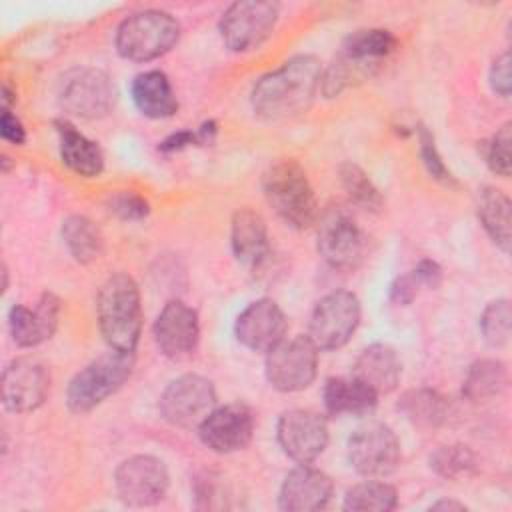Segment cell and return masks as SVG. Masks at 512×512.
Here are the masks:
<instances>
[{
    "mask_svg": "<svg viewBox=\"0 0 512 512\" xmlns=\"http://www.w3.org/2000/svg\"><path fill=\"white\" fill-rule=\"evenodd\" d=\"M322 66L310 54H298L264 74L252 88L250 104L262 120H286L306 112L320 90Z\"/></svg>",
    "mask_w": 512,
    "mask_h": 512,
    "instance_id": "1",
    "label": "cell"
},
{
    "mask_svg": "<svg viewBox=\"0 0 512 512\" xmlns=\"http://www.w3.org/2000/svg\"><path fill=\"white\" fill-rule=\"evenodd\" d=\"M96 318L110 350H136L142 332V304L138 284L132 276L116 272L104 280L96 296Z\"/></svg>",
    "mask_w": 512,
    "mask_h": 512,
    "instance_id": "2",
    "label": "cell"
},
{
    "mask_svg": "<svg viewBox=\"0 0 512 512\" xmlns=\"http://www.w3.org/2000/svg\"><path fill=\"white\" fill-rule=\"evenodd\" d=\"M262 190L274 212L292 228H308L318 216V204L304 168L292 158H280L262 176Z\"/></svg>",
    "mask_w": 512,
    "mask_h": 512,
    "instance_id": "3",
    "label": "cell"
},
{
    "mask_svg": "<svg viewBox=\"0 0 512 512\" xmlns=\"http://www.w3.org/2000/svg\"><path fill=\"white\" fill-rule=\"evenodd\" d=\"M180 38L178 20L164 10H140L116 30V50L132 62H150L170 52Z\"/></svg>",
    "mask_w": 512,
    "mask_h": 512,
    "instance_id": "4",
    "label": "cell"
},
{
    "mask_svg": "<svg viewBox=\"0 0 512 512\" xmlns=\"http://www.w3.org/2000/svg\"><path fill=\"white\" fill-rule=\"evenodd\" d=\"M134 368V352L110 350L72 376L66 388V404L72 412H90L116 394Z\"/></svg>",
    "mask_w": 512,
    "mask_h": 512,
    "instance_id": "5",
    "label": "cell"
},
{
    "mask_svg": "<svg viewBox=\"0 0 512 512\" xmlns=\"http://www.w3.org/2000/svg\"><path fill=\"white\" fill-rule=\"evenodd\" d=\"M56 100L66 114L94 120L114 108L116 92L106 72L98 68H72L58 80Z\"/></svg>",
    "mask_w": 512,
    "mask_h": 512,
    "instance_id": "6",
    "label": "cell"
},
{
    "mask_svg": "<svg viewBox=\"0 0 512 512\" xmlns=\"http://www.w3.org/2000/svg\"><path fill=\"white\" fill-rule=\"evenodd\" d=\"M360 300L350 290H334L322 296L310 316L308 338L318 350L342 348L360 324Z\"/></svg>",
    "mask_w": 512,
    "mask_h": 512,
    "instance_id": "7",
    "label": "cell"
},
{
    "mask_svg": "<svg viewBox=\"0 0 512 512\" xmlns=\"http://www.w3.org/2000/svg\"><path fill=\"white\" fill-rule=\"evenodd\" d=\"M264 372L278 392H300L316 378L318 348L308 336L284 338L266 352Z\"/></svg>",
    "mask_w": 512,
    "mask_h": 512,
    "instance_id": "8",
    "label": "cell"
},
{
    "mask_svg": "<svg viewBox=\"0 0 512 512\" xmlns=\"http://www.w3.org/2000/svg\"><path fill=\"white\" fill-rule=\"evenodd\" d=\"M348 462L364 478L392 474L400 464L398 436L378 420L360 424L348 438Z\"/></svg>",
    "mask_w": 512,
    "mask_h": 512,
    "instance_id": "9",
    "label": "cell"
},
{
    "mask_svg": "<svg viewBox=\"0 0 512 512\" xmlns=\"http://www.w3.org/2000/svg\"><path fill=\"white\" fill-rule=\"evenodd\" d=\"M214 384L200 374H182L174 378L158 400L162 418L178 428H198V424L214 410Z\"/></svg>",
    "mask_w": 512,
    "mask_h": 512,
    "instance_id": "10",
    "label": "cell"
},
{
    "mask_svg": "<svg viewBox=\"0 0 512 512\" xmlns=\"http://www.w3.org/2000/svg\"><path fill=\"white\" fill-rule=\"evenodd\" d=\"M280 6L264 0L230 4L220 18V36L228 50L248 52L258 48L274 30Z\"/></svg>",
    "mask_w": 512,
    "mask_h": 512,
    "instance_id": "11",
    "label": "cell"
},
{
    "mask_svg": "<svg viewBox=\"0 0 512 512\" xmlns=\"http://www.w3.org/2000/svg\"><path fill=\"white\" fill-rule=\"evenodd\" d=\"M316 248L328 266L336 270H352L364 258L366 236L348 212L332 208L324 212L318 222Z\"/></svg>",
    "mask_w": 512,
    "mask_h": 512,
    "instance_id": "12",
    "label": "cell"
},
{
    "mask_svg": "<svg viewBox=\"0 0 512 512\" xmlns=\"http://www.w3.org/2000/svg\"><path fill=\"white\" fill-rule=\"evenodd\" d=\"M120 500L128 506H154L168 490L170 476L166 464L150 454H136L122 460L114 472Z\"/></svg>",
    "mask_w": 512,
    "mask_h": 512,
    "instance_id": "13",
    "label": "cell"
},
{
    "mask_svg": "<svg viewBox=\"0 0 512 512\" xmlns=\"http://www.w3.org/2000/svg\"><path fill=\"white\" fill-rule=\"evenodd\" d=\"M276 438L290 460L310 464L328 446V424L326 418L314 410L292 408L278 418Z\"/></svg>",
    "mask_w": 512,
    "mask_h": 512,
    "instance_id": "14",
    "label": "cell"
},
{
    "mask_svg": "<svg viewBox=\"0 0 512 512\" xmlns=\"http://www.w3.org/2000/svg\"><path fill=\"white\" fill-rule=\"evenodd\" d=\"M196 430L206 448L216 454H232L244 450L252 442L254 416L244 404L214 406Z\"/></svg>",
    "mask_w": 512,
    "mask_h": 512,
    "instance_id": "15",
    "label": "cell"
},
{
    "mask_svg": "<svg viewBox=\"0 0 512 512\" xmlns=\"http://www.w3.org/2000/svg\"><path fill=\"white\" fill-rule=\"evenodd\" d=\"M154 342L158 350L172 360L188 358L200 340L198 312L186 302L172 298L164 304L154 322Z\"/></svg>",
    "mask_w": 512,
    "mask_h": 512,
    "instance_id": "16",
    "label": "cell"
},
{
    "mask_svg": "<svg viewBox=\"0 0 512 512\" xmlns=\"http://www.w3.org/2000/svg\"><path fill=\"white\" fill-rule=\"evenodd\" d=\"M48 390L50 374L32 358H16L2 372V404L10 412L26 414L40 408Z\"/></svg>",
    "mask_w": 512,
    "mask_h": 512,
    "instance_id": "17",
    "label": "cell"
},
{
    "mask_svg": "<svg viewBox=\"0 0 512 512\" xmlns=\"http://www.w3.org/2000/svg\"><path fill=\"white\" fill-rule=\"evenodd\" d=\"M288 320L284 310L272 298L250 302L234 322L236 340L252 352H268L284 340Z\"/></svg>",
    "mask_w": 512,
    "mask_h": 512,
    "instance_id": "18",
    "label": "cell"
},
{
    "mask_svg": "<svg viewBox=\"0 0 512 512\" xmlns=\"http://www.w3.org/2000/svg\"><path fill=\"white\" fill-rule=\"evenodd\" d=\"M332 494L334 484L326 472L310 464H298L280 486L278 508L284 512H316L328 506Z\"/></svg>",
    "mask_w": 512,
    "mask_h": 512,
    "instance_id": "19",
    "label": "cell"
},
{
    "mask_svg": "<svg viewBox=\"0 0 512 512\" xmlns=\"http://www.w3.org/2000/svg\"><path fill=\"white\" fill-rule=\"evenodd\" d=\"M62 302L56 294L44 292L34 308L14 304L8 312V330L20 348H32L52 338L60 322Z\"/></svg>",
    "mask_w": 512,
    "mask_h": 512,
    "instance_id": "20",
    "label": "cell"
},
{
    "mask_svg": "<svg viewBox=\"0 0 512 512\" xmlns=\"http://www.w3.org/2000/svg\"><path fill=\"white\" fill-rule=\"evenodd\" d=\"M230 244L234 258L248 266L258 268L270 254L268 228L264 218L252 208H240L232 216Z\"/></svg>",
    "mask_w": 512,
    "mask_h": 512,
    "instance_id": "21",
    "label": "cell"
},
{
    "mask_svg": "<svg viewBox=\"0 0 512 512\" xmlns=\"http://www.w3.org/2000/svg\"><path fill=\"white\" fill-rule=\"evenodd\" d=\"M352 376L362 380L378 396L388 394L398 386L402 376L400 356L388 344H382V342L370 344L358 354Z\"/></svg>",
    "mask_w": 512,
    "mask_h": 512,
    "instance_id": "22",
    "label": "cell"
},
{
    "mask_svg": "<svg viewBox=\"0 0 512 512\" xmlns=\"http://www.w3.org/2000/svg\"><path fill=\"white\" fill-rule=\"evenodd\" d=\"M58 132V146L62 164L82 178L100 176L104 170V154L102 148L84 136L72 122L56 120L54 122Z\"/></svg>",
    "mask_w": 512,
    "mask_h": 512,
    "instance_id": "23",
    "label": "cell"
},
{
    "mask_svg": "<svg viewBox=\"0 0 512 512\" xmlns=\"http://www.w3.org/2000/svg\"><path fill=\"white\" fill-rule=\"evenodd\" d=\"M132 100L140 114L152 120H164L176 114L178 98L162 70L140 72L132 80Z\"/></svg>",
    "mask_w": 512,
    "mask_h": 512,
    "instance_id": "24",
    "label": "cell"
},
{
    "mask_svg": "<svg viewBox=\"0 0 512 512\" xmlns=\"http://www.w3.org/2000/svg\"><path fill=\"white\" fill-rule=\"evenodd\" d=\"M324 408L332 416L368 414L378 404V394L356 376L328 378L322 390Z\"/></svg>",
    "mask_w": 512,
    "mask_h": 512,
    "instance_id": "25",
    "label": "cell"
},
{
    "mask_svg": "<svg viewBox=\"0 0 512 512\" xmlns=\"http://www.w3.org/2000/svg\"><path fill=\"white\" fill-rule=\"evenodd\" d=\"M476 214L490 236V240L504 252L508 254L510 250V198L494 188V186H484L478 192L476 198Z\"/></svg>",
    "mask_w": 512,
    "mask_h": 512,
    "instance_id": "26",
    "label": "cell"
},
{
    "mask_svg": "<svg viewBox=\"0 0 512 512\" xmlns=\"http://www.w3.org/2000/svg\"><path fill=\"white\" fill-rule=\"evenodd\" d=\"M398 410L418 428H436L448 416V400L438 390L412 388L400 396Z\"/></svg>",
    "mask_w": 512,
    "mask_h": 512,
    "instance_id": "27",
    "label": "cell"
},
{
    "mask_svg": "<svg viewBox=\"0 0 512 512\" xmlns=\"http://www.w3.org/2000/svg\"><path fill=\"white\" fill-rule=\"evenodd\" d=\"M508 386V368L500 360H476L462 382V396L470 402H480L502 394Z\"/></svg>",
    "mask_w": 512,
    "mask_h": 512,
    "instance_id": "28",
    "label": "cell"
},
{
    "mask_svg": "<svg viewBox=\"0 0 512 512\" xmlns=\"http://www.w3.org/2000/svg\"><path fill=\"white\" fill-rule=\"evenodd\" d=\"M62 238L70 256L80 264H90L98 260L104 248L100 228L82 214H72L62 222Z\"/></svg>",
    "mask_w": 512,
    "mask_h": 512,
    "instance_id": "29",
    "label": "cell"
},
{
    "mask_svg": "<svg viewBox=\"0 0 512 512\" xmlns=\"http://www.w3.org/2000/svg\"><path fill=\"white\" fill-rule=\"evenodd\" d=\"M396 46H398V40L390 30L362 28L352 32L344 40L340 52L350 58H356L374 66H382V62L396 50Z\"/></svg>",
    "mask_w": 512,
    "mask_h": 512,
    "instance_id": "30",
    "label": "cell"
},
{
    "mask_svg": "<svg viewBox=\"0 0 512 512\" xmlns=\"http://www.w3.org/2000/svg\"><path fill=\"white\" fill-rule=\"evenodd\" d=\"M398 506V492L384 480L368 478L346 490L342 508L348 512H388Z\"/></svg>",
    "mask_w": 512,
    "mask_h": 512,
    "instance_id": "31",
    "label": "cell"
},
{
    "mask_svg": "<svg viewBox=\"0 0 512 512\" xmlns=\"http://www.w3.org/2000/svg\"><path fill=\"white\" fill-rule=\"evenodd\" d=\"M430 468L448 480H462L474 474L476 454L466 444H444L430 454Z\"/></svg>",
    "mask_w": 512,
    "mask_h": 512,
    "instance_id": "32",
    "label": "cell"
},
{
    "mask_svg": "<svg viewBox=\"0 0 512 512\" xmlns=\"http://www.w3.org/2000/svg\"><path fill=\"white\" fill-rule=\"evenodd\" d=\"M340 174V182L342 188L346 190V194L350 196V200L354 204H358L364 210L370 212H378L384 204V198L380 194V190L376 188V184L368 178V174L356 166L354 162H344L338 170Z\"/></svg>",
    "mask_w": 512,
    "mask_h": 512,
    "instance_id": "33",
    "label": "cell"
},
{
    "mask_svg": "<svg viewBox=\"0 0 512 512\" xmlns=\"http://www.w3.org/2000/svg\"><path fill=\"white\" fill-rule=\"evenodd\" d=\"M480 332L488 346L502 348L510 340V300L498 298L486 304L480 314Z\"/></svg>",
    "mask_w": 512,
    "mask_h": 512,
    "instance_id": "34",
    "label": "cell"
},
{
    "mask_svg": "<svg viewBox=\"0 0 512 512\" xmlns=\"http://www.w3.org/2000/svg\"><path fill=\"white\" fill-rule=\"evenodd\" d=\"M510 142H512L510 122L502 124L496 130V134H492L486 142H482V154L488 168L502 178L510 176Z\"/></svg>",
    "mask_w": 512,
    "mask_h": 512,
    "instance_id": "35",
    "label": "cell"
},
{
    "mask_svg": "<svg viewBox=\"0 0 512 512\" xmlns=\"http://www.w3.org/2000/svg\"><path fill=\"white\" fill-rule=\"evenodd\" d=\"M418 152H420V158H422V164L424 168L428 170V174L442 182V184H454V176L450 172V168L446 166V162L442 160V154L438 152V146H436V140H434V134L424 126L420 124L418 126Z\"/></svg>",
    "mask_w": 512,
    "mask_h": 512,
    "instance_id": "36",
    "label": "cell"
},
{
    "mask_svg": "<svg viewBox=\"0 0 512 512\" xmlns=\"http://www.w3.org/2000/svg\"><path fill=\"white\" fill-rule=\"evenodd\" d=\"M216 130H218L216 122H214V120H208V122H204V124H202L198 130H194V132H192V130H180V132L170 134L166 140L160 142L158 150L168 154V152L184 150V148H188V146H206V144H210V142L214 140Z\"/></svg>",
    "mask_w": 512,
    "mask_h": 512,
    "instance_id": "37",
    "label": "cell"
},
{
    "mask_svg": "<svg viewBox=\"0 0 512 512\" xmlns=\"http://www.w3.org/2000/svg\"><path fill=\"white\" fill-rule=\"evenodd\" d=\"M110 214L122 220H144L150 214V204L144 196L132 190H118L108 198Z\"/></svg>",
    "mask_w": 512,
    "mask_h": 512,
    "instance_id": "38",
    "label": "cell"
},
{
    "mask_svg": "<svg viewBox=\"0 0 512 512\" xmlns=\"http://www.w3.org/2000/svg\"><path fill=\"white\" fill-rule=\"evenodd\" d=\"M420 288H422V284H420L418 276L414 274V270H408L394 278V282L390 284V290H388V300L396 306H408V304H412V300L416 298Z\"/></svg>",
    "mask_w": 512,
    "mask_h": 512,
    "instance_id": "39",
    "label": "cell"
},
{
    "mask_svg": "<svg viewBox=\"0 0 512 512\" xmlns=\"http://www.w3.org/2000/svg\"><path fill=\"white\" fill-rule=\"evenodd\" d=\"M488 78H490V86L496 94H500L502 98L510 96V86H512V80H510V52H504L494 60Z\"/></svg>",
    "mask_w": 512,
    "mask_h": 512,
    "instance_id": "40",
    "label": "cell"
},
{
    "mask_svg": "<svg viewBox=\"0 0 512 512\" xmlns=\"http://www.w3.org/2000/svg\"><path fill=\"white\" fill-rule=\"evenodd\" d=\"M0 134L6 142L12 144H24L26 142V130L20 118L10 110L2 108V118H0Z\"/></svg>",
    "mask_w": 512,
    "mask_h": 512,
    "instance_id": "41",
    "label": "cell"
},
{
    "mask_svg": "<svg viewBox=\"0 0 512 512\" xmlns=\"http://www.w3.org/2000/svg\"><path fill=\"white\" fill-rule=\"evenodd\" d=\"M412 270H414V274L418 276L420 284L426 286V288H438L440 282H442V268H440V264L434 262V260L424 258V260H420Z\"/></svg>",
    "mask_w": 512,
    "mask_h": 512,
    "instance_id": "42",
    "label": "cell"
},
{
    "mask_svg": "<svg viewBox=\"0 0 512 512\" xmlns=\"http://www.w3.org/2000/svg\"><path fill=\"white\" fill-rule=\"evenodd\" d=\"M430 510H466V506L462 502H456V500H438L430 506Z\"/></svg>",
    "mask_w": 512,
    "mask_h": 512,
    "instance_id": "43",
    "label": "cell"
}]
</instances>
